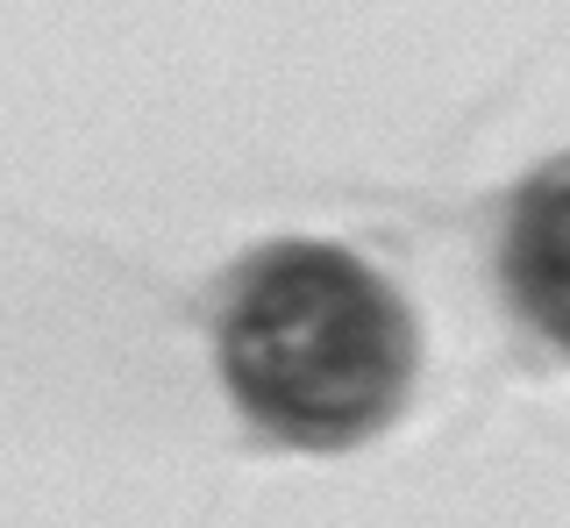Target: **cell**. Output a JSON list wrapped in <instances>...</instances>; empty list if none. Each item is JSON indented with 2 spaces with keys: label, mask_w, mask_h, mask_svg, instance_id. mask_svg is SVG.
<instances>
[{
  "label": "cell",
  "mask_w": 570,
  "mask_h": 528,
  "mask_svg": "<svg viewBox=\"0 0 570 528\" xmlns=\"http://www.w3.org/2000/svg\"><path fill=\"white\" fill-rule=\"evenodd\" d=\"M222 379L285 443H364L414 379V314L343 243H264L222 301Z\"/></svg>",
  "instance_id": "1"
},
{
  "label": "cell",
  "mask_w": 570,
  "mask_h": 528,
  "mask_svg": "<svg viewBox=\"0 0 570 528\" xmlns=\"http://www.w3.org/2000/svg\"><path fill=\"white\" fill-rule=\"evenodd\" d=\"M499 272H507L513 307L557 350H570V157H549L513 186Z\"/></svg>",
  "instance_id": "2"
}]
</instances>
